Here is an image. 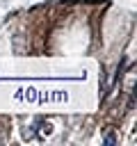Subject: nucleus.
I'll list each match as a JSON object with an SVG mask.
<instances>
[]
</instances>
